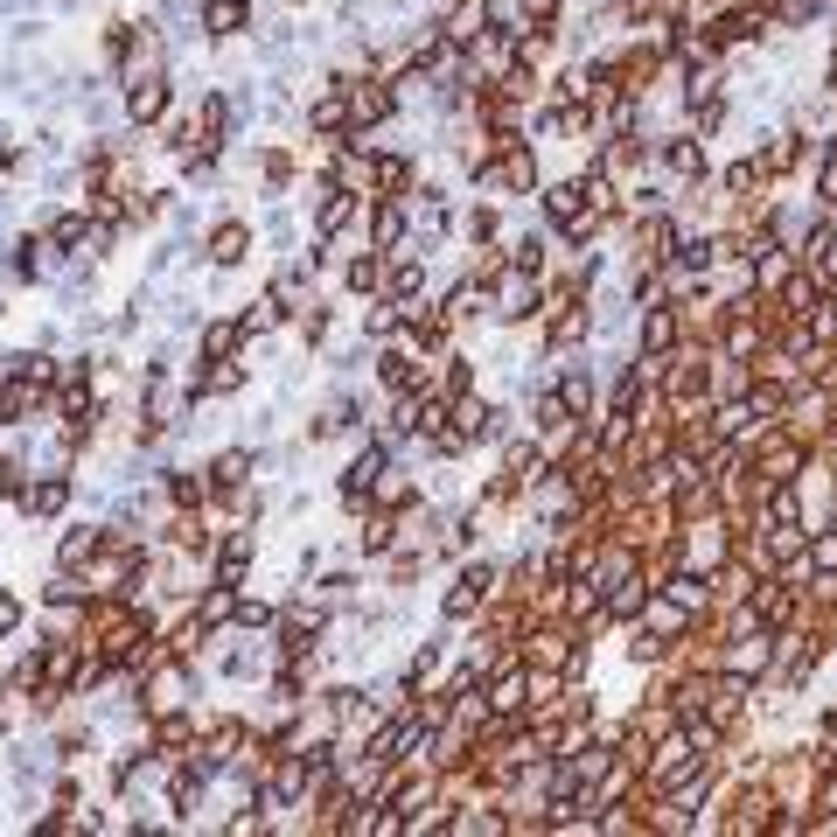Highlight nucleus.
Wrapping results in <instances>:
<instances>
[{
  "instance_id": "bb28decb",
  "label": "nucleus",
  "mask_w": 837,
  "mask_h": 837,
  "mask_svg": "<svg viewBox=\"0 0 837 837\" xmlns=\"http://www.w3.org/2000/svg\"><path fill=\"white\" fill-rule=\"evenodd\" d=\"M0 495H14V503L29 495V467H21V461H0Z\"/></svg>"
},
{
  "instance_id": "f03ea898",
  "label": "nucleus",
  "mask_w": 837,
  "mask_h": 837,
  "mask_svg": "<svg viewBox=\"0 0 837 837\" xmlns=\"http://www.w3.org/2000/svg\"><path fill=\"white\" fill-rule=\"evenodd\" d=\"M489 593H495V572H489V565H467L461 580L447 587V621H467V614H475Z\"/></svg>"
},
{
  "instance_id": "f3484780",
  "label": "nucleus",
  "mask_w": 837,
  "mask_h": 837,
  "mask_svg": "<svg viewBox=\"0 0 837 837\" xmlns=\"http://www.w3.org/2000/svg\"><path fill=\"white\" fill-rule=\"evenodd\" d=\"M168 495H175L181 510H196V503H209V495H217V482H209V475H175Z\"/></svg>"
},
{
  "instance_id": "5701e85b",
  "label": "nucleus",
  "mask_w": 837,
  "mask_h": 837,
  "mask_svg": "<svg viewBox=\"0 0 837 837\" xmlns=\"http://www.w3.org/2000/svg\"><path fill=\"white\" fill-rule=\"evenodd\" d=\"M663 161H670L677 175H705V154H698L691 140H663Z\"/></svg>"
},
{
  "instance_id": "9d476101",
  "label": "nucleus",
  "mask_w": 837,
  "mask_h": 837,
  "mask_svg": "<svg viewBox=\"0 0 837 837\" xmlns=\"http://www.w3.org/2000/svg\"><path fill=\"white\" fill-rule=\"evenodd\" d=\"M349 286H356V294H384V286H391V266H384L377 245L363 252V258H349Z\"/></svg>"
},
{
  "instance_id": "a878e982",
  "label": "nucleus",
  "mask_w": 837,
  "mask_h": 837,
  "mask_svg": "<svg viewBox=\"0 0 837 837\" xmlns=\"http://www.w3.org/2000/svg\"><path fill=\"white\" fill-rule=\"evenodd\" d=\"M516 14H523V21H531V29L544 36V29H552V14H559V0H516Z\"/></svg>"
},
{
  "instance_id": "cd10ccee",
  "label": "nucleus",
  "mask_w": 837,
  "mask_h": 837,
  "mask_svg": "<svg viewBox=\"0 0 837 837\" xmlns=\"http://www.w3.org/2000/svg\"><path fill=\"white\" fill-rule=\"evenodd\" d=\"M14 621H21V600H14V593H0V636H8Z\"/></svg>"
},
{
  "instance_id": "b1692460",
  "label": "nucleus",
  "mask_w": 837,
  "mask_h": 837,
  "mask_svg": "<svg viewBox=\"0 0 837 837\" xmlns=\"http://www.w3.org/2000/svg\"><path fill=\"white\" fill-rule=\"evenodd\" d=\"M273 322H279V301H273V294H266V301H252V307H245V335H266Z\"/></svg>"
},
{
  "instance_id": "412c9836",
  "label": "nucleus",
  "mask_w": 837,
  "mask_h": 837,
  "mask_svg": "<svg viewBox=\"0 0 837 837\" xmlns=\"http://www.w3.org/2000/svg\"><path fill=\"white\" fill-rule=\"evenodd\" d=\"M238 328L245 322H209L203 328V356H230V349H238Z\"/></svg>"
},
{
  "instance_id": "dca6fc26",
  "label": "nucleus",
  "mask_w": 837,
  "mask_h": 837,
  "mask_svg": "<svg viewBox=\"0 0 837 837\" xmlns=\"http://www.w3.org/2000/svg\"><path fill=\"white\" fill-rule=\"evenodd\" d=\"M98 544H105V531H70V538H63V552H57V565H63V572L91 565V552H98Z\"/></svg>"
},
{
  "instance_id": "4be33fe9",
  "label": "nucleus",
  "mask_w": 837,
  "mask_h": 837,
  "mask_svg": "<svg viewBox=\"0 0 837 837\" xmlns=\"http://www.w3.org/2000/svg\"><path fill=\"white\" fill-rule=\"evenodd\" d=\"M49 245H57V252H77V245H91L85 217H57V224H49Z\"/></svg>"
},
{
  "instance_id": "aec40b11",
  "label": "nucleus",
  "mask_w": 837,
  "mask_h": 837,
  "mask_svg": "<svg viewBox=\"0 0 837 837\" xmlns=\"http://www.w3.org/2000/svg\"><path fill=\"white\" fill-rule=\"evenodd\" d=\"M371 503H384V510H398V503H412V482L398 475V467H384V475H377V489H371Z\"/></svg>"
},
{
  "instance_id": "ddd939ff",
  "label": "nucleus",
  "mask_w": 837,
  "mask_h": 837,
  "mask_svg": "<svg viewBox=\"0 0 837 837\" xmlns=\"http://www.w3.org/2000/svg\"><path fill=\"white\" fill-rule=\"evenodd\" d=\"M440 36H447L454 49H461V42H482V0H461V8L447 14V29H440Z\"/></svg>"
},
{
  "instance_id": "423d86ee",
  "label": "nucleus",
  "mask_w": 837,
  "mask_h": 837,
  "mask_svg": "<svg viewBox=\"0 0 837 837\" xmlns=\"http://www.w3.org/2000/svg\"><path fill=\"white\" fill-rule=\"evenodd\" d=\"M343 91H349V134H363V126L391 119V105H398L384 85H343Z\"/></svg>"
},
{
  "instance_id": "f257e3e1",
  "label": "nucleus",
  "mask_w": 837,
  "mask_h": 837,
  "mask_svg": "<svg viewBox=\"0 0 837 837\" xmlns=\"http://www.w3.org/2000/svg\"><path fill=\"white\" fill-rule=\"evenodd\" d=\"M349 217H356V189H349V181H322V196H314V230L335 238Z\"/></svg>"
},
{
  "instance_id": "39448f33",
  "label": "nucleus",
  "mask_w": 837,
  "mask_h": 837,
  "mask_svg": "<svg viewBox=\"0 0 837 837\" xmlns=\"http://www.w3.org/2000/svg\"><path fill=\"white\" fill-rule=\"evenodd\" d=\"M126 112H134L140 126H154V119H161L168 112V77H134V85H126Z\"/></svg>"
},
{
  "instance_id": "9b49d317",
  "label": "nucleus",
  "mask_w": 837,
  "mask_h": 837,
  "mask_svg": "<svg viewBox=\"0 0 837 837\" xmlns=\"http://www.w3.org/2000/svg\"><path fill=\"white\" fill-rule=\"evenodd\" d=\"M377 377H384V391H391V398H405V391H418V371H412V356H405V349H384V356H377Z\"/></svg>"
},
{
  "instance_id": "1a4fd4ad",
  "label": "nucleus",
  "mask_w": 837,
  "mask_h": 837,
  "mask_svg": "<svg viewBox=\"0 0 837 837\" xmlns=\"http://www.w3.org/2000/svg\"><path fill=\"white\" fill-rule=\"evenodd\" d=\"M307 126H314V134H349V91L335 85V91H328V98L307 112Z\"/></svg>"
},
{
  "instance_id": "393cba45",
  "label": "nucleus",
  "mask_w": 837,
  "mask_h": 837,
  "mask_svg": "<svg viewBox=\"0 0 837 837\" xmlns=\"http://www.w3.org/2000/svg\"><path fill=\"white\" fill-rule=\"evenodd\" d=\"M356 538H363V552H371V559H377V552H391V516H371Z\"/></svg>"
},
{
  "instance_id": "20e7f679",
  "label": "nucleus",
  "mask_w": 837,
  "mask_h": 837,
  "mask_svg": "<svg viewBox=\"0 0 837 837\" xmlns=\"http://www.w3.org/2000/svg\"><path fill=\"white\" fill-rule=\"evenodd\" d=\"M377 475H384V447H363V454L343 467V503H349V510H356V503H371Z\"/></svg>"
},
{
  "instance_id": "2eb2a0df",
  "label": "nucleus",
  "mask_w": 837,
  "mask_h": 837,
  "mask_svg": "<svg viewBox=\"0 0 837 837\" xmlns=\"http://www.w3.org/2000/svg\"><path fill=\"white\" fill-rule=\"evenodd\" d=\"M391 301H418L426 294V266H412V258H398V266H391V286H384Z\"/></svg>"
},
{
  "instance_id": "7ed1b4c3",
  "label": "nucleus",
  "mask_w": 837,
  "mask_h": 837,
  "mask_svg": "<svg viewBox=\"0 0 837 837\" xmlns=\"http://www.w3.org/2000/svg\"><path fill=\"white\" fill-rule=\"evenodd\" d=\"M495 314H503V322H523V314H538V286H531V273H503V286H495Z\"/></svg>"
},
{
  "instance_id": "f8f14e48",
  "label": "nucleus",
  "mask_w": 837,
  "mask_h": 837,
  "mask_svg": "<svg viewBox=\"0 0 837 837\" xmlns=\"http://www.w3.org/2000/svg\"><path fill=\"white\" fill-rule=\"evenodd\" d=\"M245 252H252V230L245 224H217V230H209V258H217V266H238Z\"/></svg>"
},
{
  "instance_id": "c85d7f7f",
  "label": "nucleus",
  "mask_w": 837,
  "mask_h": 837,
  "mask_svg": "<svg viewBox=\"0 0 837 837\" xmlns=\"http://www.w3.org/2000/svg\"><path fill=\"white\" fill-rule=\"evenodd\" d=\"M0 168H14V140H0Z\"/></svg>"
},
{
  "instance_id": "a211bd4d",
  "label": "nucleus",
  "mask_w": 837,
  "mask_h": 837,
  "mask_svg": "<svg viewBox=\"0 0 837 837\" xmlns=\"http://www.w3.org/2000/svg\"><path fill=\"white\" fill-rule=\"evenodd\" d=\"M245 565H252V538H230V544H224V559H217V580L238 587V580H245Z\"/></svg>"
},
{
  "instance_id": "6e6552de",
  "label": "nucleus",
  "mask_w": 837,
  "mask_h": 837,
  "mask_svg": "<svg viewBox=\"0 0 837 837\" xmlns=\"http://www.w3.org/2000/svg\"><path fill=\"white\" fill-rule=\"evenodd\" d=\"M371 245H377V252H398V245H405V209H398V203H377V209H371Z\"/></svg>"
},
{
  "instance_id": "4468645a",
  "label": "nucleus",
  "mask_w": 837,
  "mask_h": 837,
  "mask_svg": "<svg viewBox=\"0 0 837 837\" xmlns=\"http://www.w3.org/2000/svg\"><path fill=\"white\" fill-rule=\"evenodd\" d=\"M670 343H677V314H670V307H649V322H642V349H649V356H663Z\"/></svg>"
},
{
  "instance_id": "6ab92c4d",
  "label": "nucleus",
  "mask_w": 837,
  "mask_h": 837,
  "mask_svg": "<svg viewBox=\"0 0 837 837\" xmlns=\"http://www.w3.org/2000/svg\"><path fill=\"white\" fill-rule=\"evenodd\" d=\"M245 29V0H209V36H238Z\"/></svg>"
},
{
  "instance_id": "0eeeda50",
  "label": "nucleus",
  "mask_w": 837,
  "mask_h": 837,
  "mask_svg": "<svg viewBox=\"0 0 837 837\" xmlns=\"http://www.w3.org/2000/svg\"><path fill=\"white\" fill-rule=\"evenodd\" d=\"M70 503V482L63 475H42V482H29V495H21V510H29V516H57Z\"/></svg>"
}]
</instances>
